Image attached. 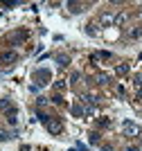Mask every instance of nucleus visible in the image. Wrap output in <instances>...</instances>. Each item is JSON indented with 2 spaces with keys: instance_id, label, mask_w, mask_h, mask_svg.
I'll return each mask as SVG.
<instances>
[{
  "instance_id": "obj_1",
  "label": "nucleus",
  "mask_w": 142,
  "mask_h": 151,
  "mask_svg": "<svg viewBox=\"0 0 142 151\" xmlns=\"http://www.w3.org/2000/svg\"><path fill=\"white\" fill-rule=\"evenodd\" d=\"M50 77H52V72H50L48 68H38L36 72H34V88H38V86H45V83H50Z\"/></svg>"
},
{
  "instance_id": "obj_2",
  "label": "nucleus",
  "mask_w": 142,
  "mask_h": 151,
  "mask_svg": "<svg viewBox=\"0 0 142 151\" xmlns=\"http://www.w3.org/2000/svg\"><path fill=\"white\" fill-rule=\"evenodd\" d=\"M122 133L126 135V138H138V135L142 133V129L136 124V122H129V120H126V122L122 124Z\"/></svg>"
},
{
  "instance_id": "obj_3",
  "label": "nucleus",
  "mask_w": 142,
  "mask_h": 151,
  "mask_svg": "<svg viewBox=\"0 0 142 151\" xmlns=\"http://www.w3.org/2000/svg\"><path fill=\"white\" fill-rule=\"evenodd\" d=\"M45 129H48L52 135H59V133L63 131V124H61V120H59V117H50L48 124H45Z\"/></svg>"
},
{
  "instance_id": "obj_4",
  "label": "nucleus",
  "mask_w": 142,
  "mask_h": 151,
  "mask_svg": "<svg viewBox=\"0 0 142 151\" xmlns=\"http://www.w3.org/2000/svg\"><path fill=\"white\" fill-rule=\"evenodd\" d=\"M27 38V32L25 29H16V32H12L9 36H7V41H9V45H20Z\"/></svg>"
},
{
  "instance_id": "obj_5",
  "label": "nucleus",
  "mask_w": 142,
  "mask_h": 151,
  "mask_svg": "<svg viewBox=\"0 0 142 151\" xmlns=\"http://www.w3.org/2000/svg\"><path fill=\"white\" fill-rule=\"evenodd\" d=\"M99 25H102V27L115 25V14H113V12H104L102 16H99Z\"/></svg>"
},
{
  "instance_id": "obj_6",
  "label": "nucleus",
  "mask_w": 142,
  "mask_h": 151,
  "mask_svg": "<svg viewBox=\"0 0 142 151\" xmlns=\"http://www.w3.org/2000/svg\"><path fill=\"white\" fill-rule=\"evenodd\" d=\"M16 59H18V54H16L14 50H7V52L0 54V63H14Z\"/></svg>"
},
{
  "instance_id": "obj_7",
  "label": "nucleus",
  "mask_w": 142,
  "mask_h": 151,
  "mask_svg": "<svg viewBox=\"0 0 142 151\" xmlns=\"http://www.w3.org/2000/svg\"><path fill=\"white\" fill-rule=\"evenodd\" d=\"M81 101H86V104H88V111H90V113H93V106H97V97H95V95H84Z\"/></svg>"
},
{
  "instance_id": "obj_8",
  "label": "nucleus",
  "mask_w": 142,
  "mask_h": 151,
  "mask_svg": "<svg viewBox=\"0 0 142 151\" xmlns=\"http://www.w3.org/2000/svg\"><path fill=\"white\" fill-rule=\"evenodd\" d=\"M126 18H129V14H126V12H120V14H115V27L124 25V23H126Z\"/></svg>"
},
{
  "instance_id": "obj_9",
  "label": "nucleus",
  "mask_w": 142,
  "mask_h": 151,
  "mask_svg": "<svg viewBox=\"0 0 142 151\" xmlns=\"http://www.w3.org/2000/svg\"><path fill=\"white\" fill-rule=\"evenodd\" d=\"M68 7H70V12H72V14H81L86 5H84V2H68Z\"/></svg>"
},
{
  "instance_id": "obj_10",
  "label": "nucleus",
  "mask_w": 142,
  "mask_h": 151,
  "mask_svg": "<svg viewBox=\"0 0 142 151\" xmlns=\"http://www.w3.org/2000/svg\"><path fill=\"white\" fill-rule=\"evenodd\" d=\"M56 63H59L61 68H66V65L70 63V57H68V54H56Z\"/></svg>"
},
{
  "instance_id": "obj_11",
  "label": "nucleus",
  "mask_w": 142,
  "mask_h": 151,
  "mask_svg": "<svg viewBox=\"0 0 142 151\" xmlns=\"http://www.w3.org/2000/svg\"><path fill=\"white\" fill-rule=\"evenodd\" d=\"M72 115H74V117H81V115H88V113H86V108H84V106L74 104V106H72Z\"/></svg>"
},
{
  "instance_id": "obj_12",
  "label": "nucleus",
  "mask_w": 142,
  "mask_h": 151,
  "mask_svg": "<svg viewBox=\"0 0 142 151\" xmlns=\"http://www.w3.org/2000/svg\"><path fill=\"white\" fill-rule=\"evenodd\" d=\"M12 101H9V99H7V97H5V99H0V111H7V113H9V111H12Z\"/></svg>"
},
{
  "instance_id": "obj_13",
  "label": "nucleus",
  "mask_w": 142,
  "mask_h": 151,
  "mask_svg": "<svg viewBox=\"0 0 142 151\" xmlns=\"http://www.w3.org/2000/svg\"><path fill=\"white\" fill-rule=\"evenodd\" d=\"M115 72H117L120 77L126 75V72H129V63H122V65H117V68H115Z\"/></svg>"
},
{
  "instance_id": "obj_14",
  "label": "nucleus",
  "mask_w": 142,
  "mask_h": 151,
  "mask_svg": "<svg viewBox=\"0 0 142 151\" xmlns=\"http://www.w3.org/2000/svg\"><path fill=\"white\" fill-rule=\"evenodd\" d=\"M111 81V77L106 75V72H102V75H97V83H108Z\"/></svg>"
},
{
  "instance_id": "obj_15",
  "label": "nucleus",
  "mask_w": 142,
  "mask_h": 151,
  "mask_svg": "<svg viewBox=\"0 0 142 151\" xmlns=\"http://www.w3.org/2000/svg\"><path fill=\"white\" fill-rule=\"evenodd\" d=\"M7 120H9V124H16V108H12V111L7 113Z\"/></svg>"
},
{
  "instance_id": "obj_16",
  "label": "nucleus",
  "mask_w": 142,
  "mask_h": 151,
  "mask_svg": "<svg viewBox=\"0 0 142 151\" xmlns=\"http://www.w3.org/2000/svg\"><path fill=\"white\" fill-rule=\"evenodd\" d=\"M129 36H131V38H140V36H142V27H140V29H131Z\"/></svg>"
},
{
  "instance_id": "obj_17",
  "label": "nucleus",
  "mask_w": 142,
  "mask_h": 151,
  "mask_svg": "<svg viewBox=\"0 0 142 151\" xmlns=\"http://www.w3.org/2000/svg\"><path fill=\"white\" fill-rule=\"evenodd\" d=\"M14 135L12 133H7V131H0V142H5V140H12Z\"/></svg>"
},
{
  "instance_id": "obj_18",
  "label": "nucleus",
  "mask_w": 142,
  "mask_h": 151,
  "mask_svg": "<svg viewBox=\"0 0 142 151\" xmlns=\"http://www.w3.org/2000/svg\"><path fill=\"white\" fill-rule=\"evenodd\" d=\"M133 86H136V88H140V86H142V75H136V77H133Z\"/></svg>"
},
{
  "instance_id": "obj_19",
  "label": "nucleus",
  "mask_w": 142,
  "mask_h": 151,
  "mask_svg": "<svg viewBox=\"0 0 142 151\" xmlns=\"http://www.w3.org/2000/svg\"><path fill=\"white\" fill-rule=\"evenodd\" d=\"M97 142H99V133H90V145H97Z\"/></svg>"
},
{
  "instance_id": "obj_20",
  "label": "nucleus",
  "mask_w": 142,
  "mask_h": 151,
  "mask_svg": "<svg viewBox=\"0 0 142 151\" xmlns=\"http://www.w3.org/2000/svg\"><path fill=\"white\" fill-rule=\"evenodd\" d=\"M54 88L61 93V90H66V81H54Z\"/></svg>"
},
{
  "instance_id": "obj_21",
  "label": "nucleus",
  "mask_w": 142,
  "mask_h": 151,
  "mask_svg": "<svg viewBox=\"0 0 142 151\" xmlns=\"http://www.w3.org/2000/svg\"><path fill=\"white\" fill-rule=\"evenodd\" d=\"M52 101H54V104H63V97H61V95H54V97H52Z\"/></svg>"
},
{
  "instance_id": "obj_22",
  "label": "nucleus",
  "mask_w": 142,
  "mask_h": 151,
  "mask_svg": "<svg viewBox=\"0 0 142 151\" xmlns=\"http://www.w3.org/2000/svg\"><path fill=\"white\" fill-rule=\"evenodd\" d=\"M86 32H88V34H90V36H95V34H97V29H95V25H88V29H86Z\"/></svg>"
},
{
  "instance_id": "obj_23",
  "label": "nucleus",
  "mask_w": 142,
  "mask_h": 151,
  "mask_svg": "<svg viewBox=\"0 0 142 151\" xmlns=\"http://www.w3.org/2000/svg\"><path fill=\"white\" fill-rule=\"evenodd\" d=\"M136 99H138V101H142V86L136 90Z\"/></svg>"
},
{
  "instance_id": "obj_24",
  "label": "nucleus",
  "mask_w": 142,
  "mask_h": 151,
  "mask_svg": "<svg viewBox=\"0 0 142 151\" xmlns=\"http://www.w3.org/2000/svg\"><path fill=\"white\" fill-rule=\"evenodd\" d=\"M36 104H38V106H43V104H48V97H38V99H36Z\"/></svg>"
},
{
  "instance_id": "obj_25",
  "label": "nucleus",
  "mask_w": 142,
  "mask_h": 151,
  "mask_svg": "<svg viewBox=\"0 0 142 151\" xmlns=\"http://www.w3.org/2000/svg\"><path fill=\"white\" fill-rule=\"evenodd\" d=\"M99 151H115V149H113V147H102Z\"/></svg>"
},
{
  "instance_id": "obj_26",
  "label": "nucleus",
  "mask_w": 142,
  "mask_h": 151,
  "mask_svg": "<svg viewBox=\"0 0 142 151\" xmlns=\"http://www.w3.org/2000/svg\"><path fill=\"white\" fill-rule=\"evenodd\" d=\"M126 151H140L138 147H126Z\"/></svg>"
},
{
  "instance_id": "obj_27",
  "label": "nucleus",
  "mask_w": 142,
  "mask_h": 151,
  "mask_svg": "<svg viewBox=\"0 0 142 151\" xmlns=\"http://www.w3.org/2000/svg\"><path fill=\"white\" fill-rule=\"evenodd\" d=\"M138 16H140V18H142V9H140V12H138Z\"/></svg>"
}]
</instances>
